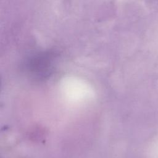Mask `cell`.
Instances as JSON below:
<instances>
[]
</instances>
